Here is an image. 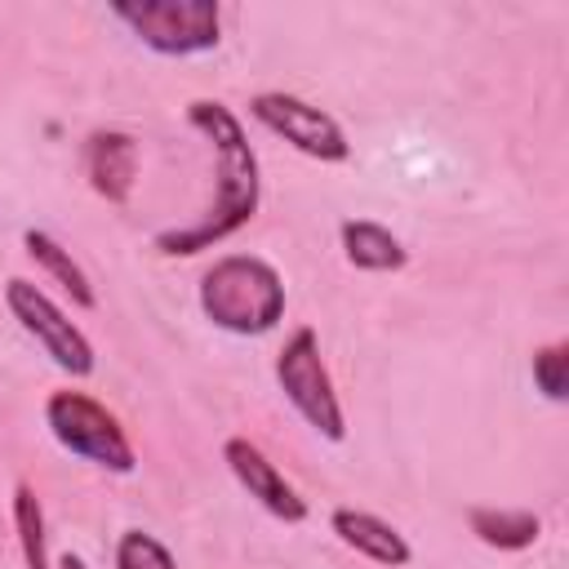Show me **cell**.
Masks as SVG:
<instances>
[{
    "mask_svg": "<svg viewBox=\"0 0 569 569\" xmlns=\"http://www.w3.org/2000/svg\"><path fill=\"white\" fill-rule=\"evenodd\" d=\"M44 427L53 431V440L67 453H76V458H84V462H93V467H102L111 476H129L138 467L129 431L89 391H71V387L53 391L44 400Z\"/></svg>",
    "mask_w": 569,
    "mask_h": 569,
    "instance_id": "3",
    "label": "cell"
},
{
    "mask_svg": "<svg viewBox=\"0 0 569 569\" xmlns=\"http://www.w3.org/2000/svg\"><path fill=\"white\" fill-rule=\"evenodd\" d=\"M22 244H27V253H31V258H36V262H40V267L62 284V293H67L76 307H84V311H93V307H98V293H93V284H89L84 267L71 258V249H62L49 231H36V227L22 236Z\"/></svg>",
    "mask_w": 569,
    "mask_h": 569,
    "instance_id": "13",
    "label": "cell"
},
{
    "mask_svg": "<svg viewBox=\"0 0 569 569\" xmlns=\"http://www.w3.org/2000/svg\"><path fill=\"white\" fill-rule=\"evenodd\" d=\"M249 116L271 129L276 138H284L293 151L320 160V164H342L351 156V142H347V129L316 102L298 98V93H284V89H267V93H253L249 102Z\"/></svg>",
    "mask_w": 569,
    "mask_h": 569,
    "instance_id": "7",
    "label": "cell"
},
{
    "mask_svg": "<svg viewBox=\"0 0 569 569\" xmlns=\"http://www.w3.org/2000/svg\"><path fill=\"white\" fill-rule=\"evenodd\" d=\"M58 569H89V565H84L76 551H67V556H58Z\"/></svg>",
    "mask_w": 569,
    "mask_h": 569,
    "instance_id": "17",
    "label": "cell"
},
{
    "mask_svg": "<svg viewBox=\"0 0 569 569\" xmlns=\"http://www.w3.org/2000/svg\"><path fill=\"white\" fill-rule=\"evenodd\" d=\"M116 569H178V560L156 533L124 529L120 542H116Z\"/></svg>",
    "mask_w": 569,
    "mask_h": 569,
    "instance_id": "15",
    "label": "cell"
},
{
    "mask_svg": "<svg viewBox=\"0 0 569 569\" xmlns=\"http://www.w3.org/2000/svg\"><path fill=\"white\" fill-rule=\"evenodd\" d=\"M329 529L338 533V542H347L356 556H365V560H373V565H382V569H405V565L413 560L409 538H405L396 525H387L382 516H373V511L333 507Z\"/></svg>",
    "mask_w": 569,
    "mask_h": 569,
    "instance_id": "10",
    "label": "cell"
},
{
    "mask_svg": "<svg viewBox=\"0 0 569 569\" xmlns=\"http://www.w3.org/2000/svg\"><path fill=\"white\" fill-rule=\"evenodd\" d=\"M338 240L356 271H400L409 262V249L400 244V236L373 218H347L338 227Z\"/></svg>",
    "mask_w": 569,
    "mask_h": 569,
    "instance_id": "11",
    "label": "cell"
},
{
    "mask_svg": "<svg viewBox=\"0 0 569 569\" xmlns=\"http://www.w3.org/2000/svg\"><path fill=\"white\" fill-rule=\"evenodd\" d=\"M276 382L284 391V400L302 413V422L325 436V440H347V413H342V400L333 391V378L320 360V338L311 325L293 329L284 338V347L276 351Z\"/></svg>",
    "mask_w": 569,
    "mask_h": 569,
    "instance_id": "5",
    "label": "cell"
},
{
    "mask_svg": "<svg viewBox=\"0 0 569 569\" xmlns=\"http://www.w3.org/2000/svg\"><path fill=\"white\" fill-rule=\"evenodd\" d=\"M84 178L107 204H124L138 182V138L124 129H98L84 142Z\"/></svg>",
    "mask_w": 569,
    "mask_h": 569,
    "instance_id": "9",
    "label": "cell"
},
{
    "mask_svg": "<svg viewBox=\"0 0 569 569\" xmlns=\"http://www.w3.org/2000/svg\"><path fill=\"white\" fill-rule=\"evenodd\" d=\"M187 124L213 142V151H218V182H213L209 209L196 222L156 231L151 244L164 258H191V253L213 249L218 240L236 236L258 213V200H262L258 156H253L249 138H244L240 116L231 107H222L218 98H196V102H187Z\"/></svg>",
    "mask_w": 569,
    "mask_h": 569,
    "instance_id": "1",
    "label": "cell"
},
{
    "mask_svg": "<svg viewBox=\"0 0 569 569\" xmlns=\"http://www.w3.org/2000/svg\"><path fill=\"white\" fill-rule=\"evenodd\" d=\"M200 311L236 338L271 333L284 320V280L258 253H227L200 276Z\"/></svg>",
    "mask_w": 569,
    "mask_h": 569,
    "instance_id": "2",
    "label": "cell"
},
{
    "mask_svg": "<svg viewBox=\"0 0 569 569\" xmlns=\"http://www.w3.org/2000/svg\"><path fill=\"white\" fill-rule=\"evenodd\" d=\"M529 369H533V387H538L551 405L569 400V342H547V347H538L533 360H529Z\"/></svg>",
    "mask_w": 569,
    "mask_h": 569,
    "instance_id": "16",
    "label": "cell"
},
{
    "mask_svg": "<svg viewBox=\"0 0 569 569\" xmlns=\"http://www.w3.org/2000/svg\"><path fill=\"white\" fill-rule=\"evenodd\" d=\"M13 529H18L22 565H27V569H53V565H49L44 507H40V493H36L31 485H18V489H13Z\"/></svg>",
    "mask_w": 569,
    "mask_h": 569,
    "instance_id": "14",
    "label": "cell"
},
{
    "mask_svg": "<svg viewBox=\"0 0 569 569\" xmlns=\"http://www.w3.org/2000/svg\"><path fill=\"white\" fill-rule=\"evenodd\" d=\"M111 13L164 58L209 53L222 40V9L213 0H111Z\"/></svg>",
    "mask_w": 569,
    "mask_h": 569,
    "instance_id": "4",
    "label": "cell"
},
{
    "mask_svg": "<svg viewBox=\"0 0 569 569\" xmlns=\"http://www.w3.org/2000/svg\"><path fill=\"white\" fill-rule=\"evenodd\" d=\"M4 302L13 311V320L44 347V356L71 373V378H89L98 369V356H93V342L89 333L36 284V280H22V276H9L4 280Z\"/></svg>",
    "mask_w": 569,
    "mask_h": 569,
    "instance_id": "6",
    "label": "cell"
},
{
    "mask_svg": "<svg viewBox=\"0 0 569 569\" xmlns=\"http://www.w3.org/2000/svg\"><path fill=\"white\" fill-rule=\"evenodd\" d=\"M467 525L493 551H525L542 538V520L525 507H471Z\"/></svg>",
    "mask_w": 569,
    "mask_h": 569,
    "instance_id": "12",
    "label": "cell"
},
{
    "mask_svg": "<svg viewBox=\"0 0 569 569\" xmlns=\"http://www.w3.org/2000/svg\"><path fill=\"white\" fill-rule=\"evenodd\" d=\"M222 462L231 467V476L240 480V489L276 520L284 525H302L307 520V498L284 480V471L249 440V436H227L222 440Z\"/></svg>",
    "mask_w": 569,
    "mask_h": 569,
    "instance_id": "8",
    "label": "cell"
}]
</instances>
